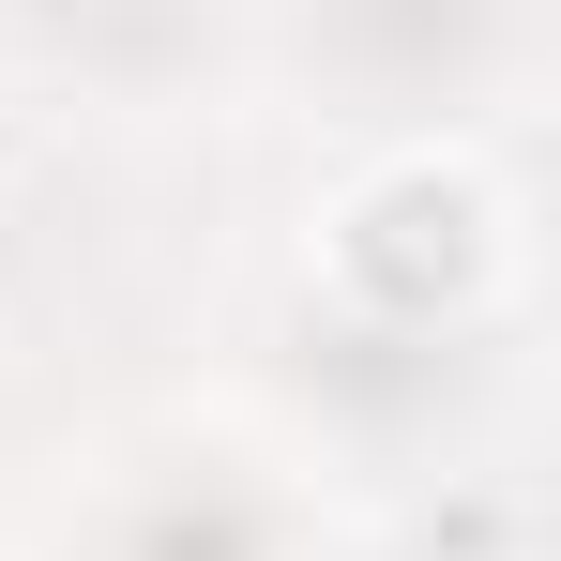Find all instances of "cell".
Returning a JSON list of instances; mask_svg holds the SVG:
<instances>
[{
    "label": "cell",
    "mask_w": 561,
    "mask_h": 561,
    "mask_svg": "<svg viewBox=\"0 0 561 561\" xmlns=\"http://www.w3.org/2000/svg\"><path fill=\"white\" fill-rule=\"evenodd\" d=\"M365 274L394 288V304L456 288V274H470V197H456V183H394V197L365 213Z\"/></svg>",
    "instance_id": "obj_1"
}]
</instances>
